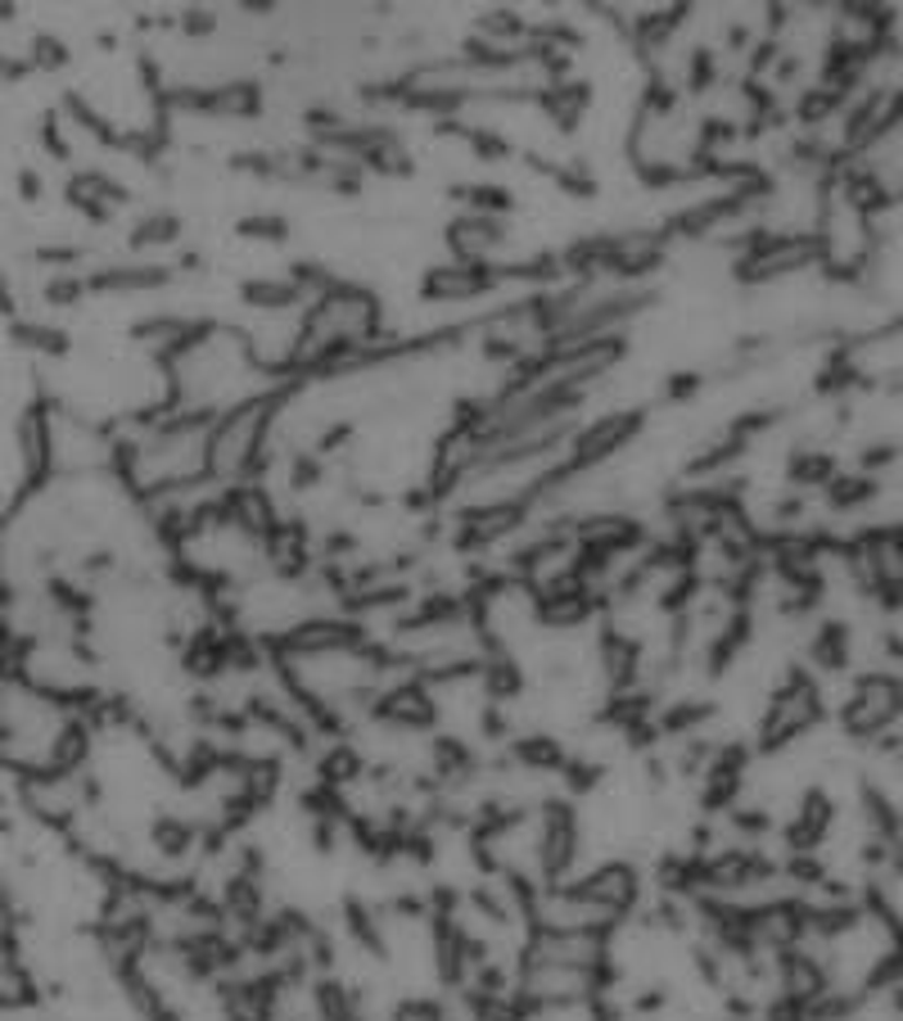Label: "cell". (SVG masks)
I'll list each match as a JSON object with an SVG mask.
<instances>
[{
	"mask_svg": "<svg viewBox=\"0 0 903 1021\" xmlns=\"http://www.w3.org/2000/svg\"><path fill=\"white\" fill-rule=\"evenodd\" d=\"M831 258V240L822 230H768V240L732 262V281L741 285H773L782 276H795L805 268H822Z\"/></svg>",
	"mask_w": 903,
	"mask_h": 1021,
	"instance_id": "cell-1",
	"label": "cell"
},
{
	"mask_svg": "<svg viewBox=\"0 0 903 1021\" xmlns=\"http://www.w3.org/2000/svg\"><path fill=\"white\" fill-rule=\"evenodd\" d=\"M646 425V407H619V412H601L596 420L579 425L570 448H565V461L574 466V475L601 466V461H610L615 452H623L632 439L642 435Z\"/></svg>",
	"mask_w": 903,
	"mask_h": 1021,
	"instance_id": "cell-2",
	"label": "cell"
},
{
	"mask_svg": "<svg viewBox=\"0 0 903 1021\" xmlns=\"http://www.w3.org/2000/svg\"><path fill=\"white\" fill-rule=\"evenodd\" d=\"M501 285V262H439V268H429L425 281H420V294L429 304H471V299H484Z\"/></svg>",
	"mask_w": 903,
	"mask_h": 1021,
	"instance_id": "cell-3",
	"label": "cell"
},
{
	"mask_svg": "<svg viewBox=\"0 0 903 1021\" xmlns=\"http://www.w3.org/2000/svg\"><path fill=\"white\" fill-rule=\"evenodd\" d=\"M638 891H642V881H638V868L632 864H606V868H596L570 886H560V895H570V900H583L592 909H606L615 917H623L632 904H638Z\"/></svg>",
	"mask_w": 903,
	"mask_h": 1021,
	"instance_id": "cell-4",
	"label": "cell"
},
{
	"mask_svg": "<svg viewBox=\"0 0 903 1021\" xmlns=\"http://www.w3.org/2000/svg\"><path fill=\"white\" fill-rule=\"evenodd\" d=\"M574 854H579L574 809L565 800H547L543 805V841H538V868H543L547 891H556V881L574 868Z\"/></svg>",
	"mask_w": 903,
	"mask_h": 1021,
	"instance_id": "cell-5",
	"label": "cell"
},
{
	"mask_svg": "<svg viewBox=\"0 0 903 1021\" xmlns=\"http://www.w3.org/2000/svg\"><path fill=\"white\" fill-rule=\"evenodd\" d=\"M371 714L380 723H389V728H407V733H425V728L439 723V705H433L425 682H403V687L384 691V697L371 705Z\"/></svg>",
	"mask_w": 903,
	"mask_h": 1021,
	"instance_id": "cell-6",
	"label": "cell"
},
{
	"mask_svg": "<svg viewBox=\"0 0 903 1021\" xmlns=\"http://www.w3.org/2000/svg\"><path fill=\"white\" fill-rule=\"evenodd\" d=\"M511 240V230L507 222H497V217H479V213H465L448 226V249L452 258L461 262H492V253Z\"/></svg>",
	"mask_w": 903,
	"mask_h": 1021,
	"instance_id": "cell-7",
	"label": "cell"
},
{
	"mask_svg": "<svg viewBox=\"0 0 903 1021\" xmlns=\"http://www.w3.org/2000/svg\"><path fill=\"white\" fill-rule=\"evenodd\" d=\"M173 281V272L163 262H109L105 272H91L86 289L91 294H145V289H163Z\"/></svg>",
	"mask_w": 903,
	"mask_h": 1021,
	"instance_id": "cell-8",
	"label": "cell"
},
{
	"mask_svg": "<svg viewBox=\"0 0 903 1021\" xmlns=\"http://www.w3.org/2000/svg\"><path fill=\"white\" fill-rule=\"evenodd\" d=\"M587 105H592V86L579 82V78H565V82L538 86V109H547V118H556V127L565 131V136H570V131H579Z\"/></svg>",
	"mask_w": 903,
	"mask_h": 1021,
	"instance_id": "cell-9",
	"label": "cell"
},
{
	"mask_svg": "<svg viewBox=\"0 0 903 1021\" xmlns=\"http://www.w3.org/2000/svg\"><path fill=\"white\" fill-rule=\"evenodd\" d=\"M596 655H601V669H606V678H610L615 691H628L632 678H638V669H642V646L632 642V638H623L619 629L601 633Z\"/></svg>",
	"mask_w": 903,
	"mask_h": 1021,
	"instance_id": "cell-10",
	"label": "cell"
},
{
	"mask_svg": "<svg viewBox=\"0 0 903 1021\" xmlns=\"http://www.w3.org/2000/svg\"><path fill=\"white\" fill-rule=\"evenodd\" d=\"M849 642H854V633H849V624L845 619H827V624H818V633H813V642H809V661L818 665V669H845L849 665Z\"/></svg>",
	"mask_w": 903,
	"mask_h": 1021,
	"instance_id": "cell-11",
	"label": "cell"
},
{
	"mask_svg": "<svg viewBox=\"0 0 903 1021\" xmlns=\"http://www.w3.org/2000/svg\"><path fill=\"white\" fill-rule=\"evenodd\" d=\"M835 471H841V461H835V452H827V448H795L791 461H786V479L795 488H822Z\"/></svg>",
	"mask_w": 903,
	"mask_h": 1021,
	"instance_id": "cell-12",
	"label": "cell"
},
{
	"mask_svg": "<svg viewBox=\"0 0 903 1021\" xmlns=\"http://www.w3.org/2000/svg\"><path fill=\"white\" fill-rule=\"evenodd\" d=\"M822 492H827V507L831 511H858V507H867V502H877V492H881V484L872 479V475H841L835 471L827 484H822Z\"/></svg>",
	"mask_w": 903,
	"mask_h": 1021,
	"instance_id": "cell-13",
	"label": "cell"
},
{
	"mask_svg": "<svg viewBox=\"0 0 903 1021\" xmlns=\"http://www.w3.org/2000/svg\"><path fill=\"white\" fill-rule=\"evenodd\" d=\"M240 299L258 312H289L298 304H308V294L298 289L294 281H245L240 285Z\"/></svg>",
	"mask_w": 903,
	"mask_h": 1021,
	"instance_id": "cell-14",
	"label": "cell"
},
{
	"mask_svg": "<svg viewBox=\"0 0 903 1021\" xmlns=\"http://www.w3.org/2000/svg\"><path fill=\"white\" fill-rule=\"evenodd\" d=\"M511 760L524 764L528 773H560V764L570 760V755H565V746H560L556 737L528 733V737H520V741L511 746Z\"/></svg>",
	"mask_w": 903,
	"mask_h": 1021,
	"instance_id": "cell-15",
	"label": "cell"
},
{
	"mask_svg": "<svg viewBox=\"0 0 903 1021\" xmlns=\"http://www.w3.org/2000/svg\"><path fill=\"white\" fill-rule=\"evenodd\" d=\"M849 100L845 95H835L831 86H809V91H799V100H795V122L799 127H809V131H818L827 118H841V109H845Z\"/></svg>",
	"mask_w": 903,
	"mask_h": 1021,
	"instance_id": "cell-16",
	"label": "cell"
},
{
	"mask_svg": "<svg viewBox=\"0 0 903 1021\" xmlns=\"http://www.w3.org/2000/svg\"><path fill=\"white\" fill-rule=\"evenodd\" d=\"M479 674H484V691H488V701H511V697H520V691H524V669L511 661L507 651L488 655Z\"/></svg>",
	"mask_w": 903,
	"mask_h": 1021,
	"instance_id": "cell-17",
	"label": "cell"
},
{
	"mask_svg": "<svg viewBox=\"0 0 903 1021\" xmlns=\"http://www.w3.org/2000/svg\"><path fill=\"white\" fill-rule=\"evenodd\" d=\"M150 836H154V850L163 854V859H181V854L199 841V828H194V822H186V818L163 814L154 828H150Z\"/></svg>",
	"mask_w": 903,
	"mask_h": 1021,
	"instance_id": "cell-18",
	"label": "cell"
},
{
	"mask_svg": "<svg viewBox=\"0 0 903 1021\" xmlns=\"http://www.w3.org/2000/svg\"><path fill=\"white\" fill-rule=\"evenodd\" d=\"M177 240H181V217L177 213H150L127 236V249H158V245H177Z\"/></svg>",
	"mask_w": 903,
	"mask_h": 1021,
	"instance_id": "cell-19",
	"label": "cell"
},
{
	"mask_svg": "<svg viewBox=\"0 0 903 1021\" xmlns=\"http://www.w3.org/2000/svg\"><path fill=\"white\" fill-rule=\"evenodd\" d=\"M710 714H714L710 701H674V705L660 714L655 728H660V737H691Z\"/></svg>",
	"mask_w": 903,
	"mask_h": 1021,
	"instance_id": "cell-20",
	"label": "cell"
},
{
	"mask_svg": "<svg viewBox=\"0 0 903 1021\" xmlns=\"http://www.w3.org/2000/svg\"><path fill=\"white\" fill-rule=\"evenodd\" d=\"M361 769H366V760L353 750V746H334L330 755H321L317 760V773H321V782L325 786H344V782H357L361 777Z\"/></svg>",
	"mask_w": 903,
	"mask_h": 1021,
	"instance_id": "cell-21",
	"label": "cell"
},
{
	"mask_svg": "<svg viewBox=\"0 0 903 1021\" xmlns=\"http://www.w3.org/2000/svg\"><path fill=\"white\" fill-rule=\"evenodd\" d=\"M344 927L353 940H361L371 953H384V936H380V913H371L361 900H348L344 904Z\"/></svg>",
	"mask_w": 903,
	"mask_h": 1021,
	"instance_id": "cell-22",
	"label": "cell"
},
{
	"mask_svg": "<svg viewBox=\"0 0 903 1021\" xmlns=\"http://www.w3.org/2000/svg\"><path fill=\"white\" fill-rule=\"evenodd\" d=\"M565 194H574V200H592L596 194V177L583 158H570V163H551V173H547Z\"/></svg>",
	"mask_w": 903,
	"mask_h": 1021,
	"instance_id": "cell-23",
	"label": "cell"
},
{
	"mask_svg": "<svg viewBox=\"0 0 903 1021\" xmlns=\"http://www.w3.org/2000/svg\"><path fill=\"white\" fill-rule=\"evenodd\" d=\"M723 78H718V55L710 50V46H696L691 55H687V91L691 95H705V91H714Z\"/></svg>",
	"mask_w": 903,
	"mask_h": 1021,
	"instance_id": "cell-24",
	"label": "cell"
},
{
	"mask_svg": "<svg viewBox=\"0 0 903 1021\" xmlns=\"http://www.w3.org/2000/svg\"><path fill=\"white\" fill-rule=\"evenodd\" d=\"M236 236L285 245V240H289V222H285L281 213H253V217H240V222H236Z\"/></svg>",
	"mask_w": 903,
	"mask_h": 1021,
	"instance_id": "cell-25",
	"label": "cell"
},
{
	"mask_svg": "<svg viewBox=\"0 0 903 1021\" xmlns=\"http://www.w3.org/2000/svg\"><path fill=\"white\" fill-rule=\"evenodd\" d=\"M560 777H565V786H570L574 796H583V792H592V786L606 777V764H592V760H565L560 764Z\"/></svg>",
	"mask_w": 903,
	"mask_h": 1021,
	"instance_id": "cell-26",
	"label": "cell"
},
{
	"mask_svg": "<svg viewBox=\"0 0 903 1021\" xmlns=\"http://www.w3.org/2000/svg\"><path fill=\"white\" fill-rule=\"evenodd\" d=\"M321 475H325V461H321L317 452H294V461H289V488H294V492L317 488Z\"/></svg>",
	"mask_w": 903,
	"mask_h": 1021,
	"instance_id": "cell-27",
	"label": "cell"
},
{
	"mask_svg": "<svg viewBox=\"0 0 903 1021\" xmlns=\"http://www.w3.org/2000/svg\"><path fill=\"white\" fill-rule=\"evenodd\" d=\"M700 389H705V371H668L664 399H668V403H691Z\"/></svg>",
	"mask_w": 903,
	"mask_h": 1021,
	"instance_id": "cell-28",
	"label": "cell"
},
{
	"mask_svg": "<svg viewBox=\"0 0 903 1021\" xmlns=\"http://www.w3.org/2000/svg\"><path fill=\"white\" fill-rule=\"evenodd\" d=\"M86 294V276H55L50 285H46V304H55V308H73L78 299Z\"/></svg>",
	"mask_w": 903,
	"mask_h": 1021,
	"instance_id": "cell-29",
	"label": "cell"
},
{
	"mask_svg": "<svg viewBox=\"0 0 903 1021\" xmlns=\"http://www.w3.org/2000/svg\"><path fill=\"white\" fill-rule=\"evenodd\" d=\"M894 461H899V443L894 439H877L872 448H863V471L858 475H872L877 479V471L894 466Z\"/></svg>",
	"mask_w": 903,
	"mask_h": 1021,
	"instance_id": "cell-30",
	"label": "cell"
},
{
	"mask_svg": "<svg viewBox=\"0 0 903 1021\" xmlns=\"http://www.w3.org/2000/svg\"><path fill=\"white\" fill-rule=\"evenodd\" d=\"M786 877L799 881V886H818V881H827V868H822V859H813V854H791Z\"/></svg>",
	"mask_w": 903,
	"mask_h": 1021,
	"instance_id": "cell-31",
	"label": "cell"
},
{
	"mask_svg": "<svg viewBox=\"0 0 903 1021\" xmlns=\"http://www.w3.org/2000/svg\"><path fill=\"white\" fill-rule=\"evenodd\" d=\"M353 443V420H334L330 430L317 435V456H330V452H344Z\"/></svg>",
	"mask_w": 903,
	"mask_h": 1021,
	"instance_id": "cell-32",
	"label": "cell"
},
{
	"mask_svg": "<svg viewBox=\"0 0 903 1021\" xmlns=\"http://www.w3.org/2000/svg\"><path fill=\"white\" fill-rule=\"evenodd\" d=\"M32 55H37L41 69H63V63H69V46L55 41V37H37V50Z\"/></svg>",
	"mask_w": 903,
	"mask_h": 1021,
	"instance_id": "cell-33",
	"label": "cell"
},
{
	"mask_svg": "<svg viewBox=\"0 0 903 1021\" xmlns=\"http://www.w3.org/2000/svg\"><path fill=\"white\" fill-rule=\"evenodd\" d=\"M805 511H809V502L799 498V492H795V498H782V502H773V520L782 524V530H791V524H799V520H805Z\"/></svg>",
	"mask_w": 903,
	"mask_h": 1021,
	"instance_id": "cell-34",
	"label": "cell"
},
{
	"mask_svg": "<svg viewBox=\"0 0 903 1021\" xmlns=\"http://www.w3.org/2000/svg\"><path fill=\"white\" fill-rule=\"evenodd\" d=\"M181 27H186V37H209V32L217 27V14L213 10H186Z\"/></svg>",
	"mask_w": 903,
	"mask_h": 1021,
	"instance_id": "cell-35",
	"label": "cell"
},
{
	"mask_svg": "<svg viewBox=\"0 0 903 1021\" xmlns=\"http://www.w3.org/2000/svg\"><path fill=\"white\" fill-rule=\"evenodd\" d=\"M479 728H484V737H488V741H501V737H507L511 723H507V714H501L497 705H488V710L479 714Z\"/></svg>",
	"mask_w": 903,
	"mask_h": 1021,
	"instance_id": "cell-36",
	"label": "cell"
},
{
	"mask_svg": "<svg viewBox=\"0 0 903 1021\" xmlns=\"http://www.w3.org/2000/svg\"><path fill=\"white\" fill-rule=\"evenodd\" d=\"M471 900H475V909H479L484 917H492V922H507V917H511V913H507V904H501L497 895H488V891H484V886H479V891H475Z\"/></svg>",
	"mask_w": 903,
	"mask_h": 1021,
	"instance_id": "cell-37",
	"label": "cell"
},
{
	"mask_svg": "<svg viewBox=\"0 0 903 1021\" xmlns=\"http://www.w3.org/2000/svg\"><path fill=\"white\" fill-rule=\"evenodd\" d=\"M750 46H755V32L746 23H727V50L732 55H746Z\"/></svg>",
	"mask_w": 903,
	"mask_h": 1021,
	"instance_id": "cell-38",
	"label": "cell"
},
{
	"mask_svg": "<svg viewBox=\"0 0 903 1021\" xmlns=\"http://www.w3.org/2000/svg\"><path fill=\"white\" fill-rule=\"evenodd\" d=\"M737 832H746V836H759V832H768V814H755V809H737Z\"/></svg>",
	"mask_w": 903,
	"mask_h": 1021,
	"instance_id": "cell-39",
	"label": "cell"
},
{
	"mask_svg": "<svg viewBox=\"0 0 903 1021\" xmlns=\"http://www.w3.org/2000/svg\"><path fill=\"white\" fill-rule=\"evenodd\" d=\"M357 551V538L353 534H330L325 538V556H330V561H340V556H353Z\"/></svg>",
	"mask_w": 903,
	"mask_h": 1021,
	"instance_id": "cell-40",
	"label": "cell"
}]
</instances>
